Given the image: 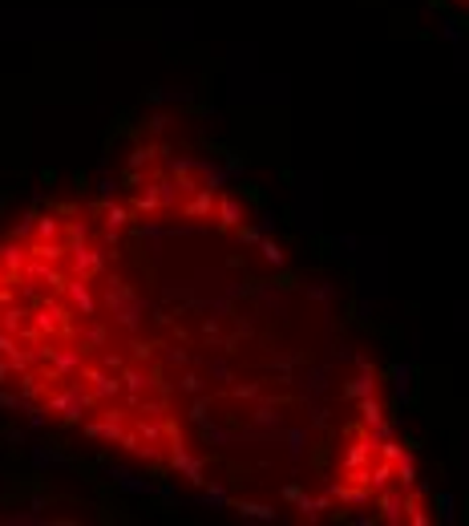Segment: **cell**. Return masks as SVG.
I'll return each instance as SVG.
<instances>
[{
  "label": "cell",
  "mask_w": 469,
  "mask_h": 526,
  "mask_svg": "<svg viewBox=\"0 0 469 526\" xmlns=\"http://www.w3.org/2000/svg\"><path fill=\"white\" fill-rule=\"evenodd\" d=\"M122 223V207H61L0 239V380L89 437L186 466L158 352L138 336L129 288L110 276Z\"/></svg>",
  "instance_id": "1"
},
{
  "label": "cell",
  "mask_w": 469,
  "mask_h": 526,
  "mask_svg": "<svg viewBox=\"0 0 469 526\" xmlns=\"http://www.w3.org/2000/svg\"><path fill=\"white\" fill-rule=\"evenodd\" d=\"M461 4H469V0H461Z\"/></svg>",
  "instance_id": "2"
}]
</instances>
